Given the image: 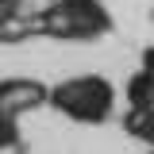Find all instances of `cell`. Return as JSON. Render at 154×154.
I'll return each instance as SVG.
<instances>
[{
	"label": "cell",
	"instance_id": "1",
	"mask_svg": "<svg viewBox=\"0 0 154 154\" xmlns=\"http://www.w3.org/2000/svg\"><path fill=\"white\" fill-rule=\"evenodd\" d=\"M50 108L69 116L73 123H108L116 112V85L100 73H81L62 85H50Z\"/></svg>",
	"mask_w": 154,
	"mask_h": 154
},
{
	"label": "cell",
	"instance_id": "2",
	"mask_svg": "<svg viewBox=\"0 0 154 154\" xmlns=\"http://www.w3.org/2000/svg\"><path fill=\"white\" fill-rule=\"evenodd\" d=\"M50 104V85L31 81V77H4L0 81V119H19Z\"/></svg>",
	"mask_w": 154,
	"mask_h": 154
},
{
	"label": "cell",
	"instance_id": "3",
	"mask_svg": "<svg viewBox=\"0 0 154 154\" xmlns=\"http://www.w3.org/2000/svg\"><path fill=\"white\" fill-rule=\"evenodd\" d=\"M123 131L154 150V112L150 108H127L123 112Z\"/></svg>",
	"mask_w": 154,
	"mask_h": 154
},
{
	"label": "cell",
	"instance_id": "4",
	"mask_svg": "<svg viewBox=\"0 0 154 154\" xmlns=\"http://www.w3.org/2000/svg\"><path fill=\"white\" fill-rule=\"evenodd\" d=\"M123 93H127V108H150L154 112V77H146L143 69L127 81Z\"/></svg>",
	"mask_w": 154,
	"mask_h": 154
},
{
	"label": "cell",
	"instance_id": "5",
	"mask_svg": "<svg viewBox=\"0 0 154 154\" xmlns=\"http://www.w3.org/2000/svg\"><path fill=\"white\" fill-rule=\"evenodd\" d=\"M139 69H143L146 77H154V46H146V50H143V66H139Z\"/></svg>",
	"mask_w": 154,
	"mask_h": 154
},
{
	"label": "cell",
	"instance_id": "6",
	"mask_svg": "<svg viewBox=\"0 0 154 154\" xmlns=\"http://www.w3.org/2000/svg\"><path fill=\"white\" fill-rule=\"evenodd\" d=\"M146 154H154V150H146Z\"/></svg>",
	"mask_w": 154,
	"mask_h": 154
}]
</instances>
